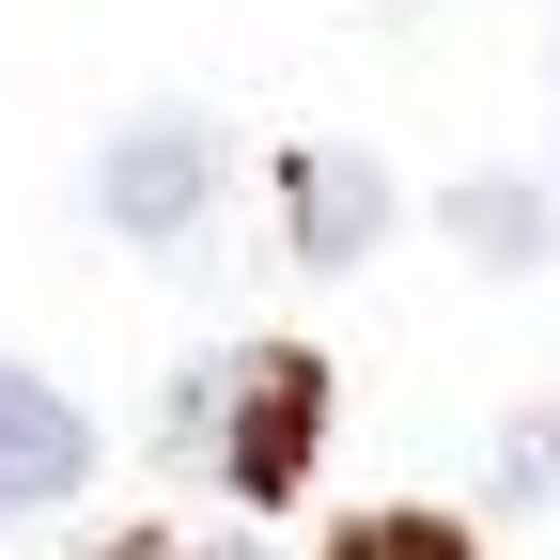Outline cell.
<instances>
[{"instance_id": "cell-5", "label": "cell", "mask_w": 560, "mask_h": 560, "mask_svg": "<svg viewBox=\"0 0 560 560\" xmlns=\"http://www.w3.org/2000/svg\"><path fill=\"white\" fill-rule=\"evenodd\" d=\"M452 234H467V265H545V249H560V219H545V187H514V172H482V187H452Z\"/></svg>"}, {"instance_id": "cell-3", "label": "cell", "mask_w": 560, "mask_h": 560, "mask_svg": "<svg viewBox=\"0 0 560 560\" xmlns=\"http://www.w3.org/2000/svg\"><path fill=\"white\" fill-rule=\"evenodd\" d=\"M79 482H94V420L47 374L0 359V514H47V499H79Z\"/></svg>"}, {"instance_id": "cell-8", "label": "cell", "mask_w": 560, "mask_h": 560, "mask_svg": "<svg viewBox=\"0 0 560 560\" xmlns=\"http://www.w3.org/2000/svg\"><path fill=\"white\" fill-rule=\"evenodd\" d=\"M94 560H249V545H202V529H125V545H94Z\"/></svg>"}, {"instance_id": "cell-4", "label": "cell", "mask_w": 560, "mask_h": 560, "mask_svg": "<svg viewBox=\"0 0 560 560\" xmlns=\"http://www.w3.org/2000/svg\"><path fill=\"white\" fill-rule=\"evenodd\" d=\"M374 234H389V172L312 140V156H296V265H359Z\"/></svg>"}, {"instance_id": "cell-6", "label": "cell", "mask_w": 560, "mask_h": 560, "mask_svg": "<svg viewBox=\"0 0 560 560\" xmlns=\"http://www.w3.org/2000/svg\"><path fill=\"white\" fill-rule=\"evenodd\" d=\"M327 560H482L452 514H342V545Z\"/></svg>"}, {"instance_id": "cell-2", "label": "cell", "mask_w": 560, "mask_h": 560, "mask_svg": "<svg viewBox=\"0 0 560 560\" xmlns=\"http://www.w3.org/2000/svg\"><path fill=\"white\" fill-rule=\"evenodd\" d=\"M202 202H219V125H202V109H140V125H109V156H94V219H109V234L187 249Z\"/></svg>"}, {"instance_id": "cell-7", "label": "cell", "mask_w": 560, "mask_h": 560, "mask_svg": "<svg viewBox=\"0 0 560 560\" xmlns=\"http://www.w3.org/2000/svg\"><path fill=\"white\" fill-rule=\"evenodd\" d=\"M499 482H514V499H560V420H514V436H499Z\"/></svg>"}, {"instance_id": "cell-1", "label": "cell", "mask_w": 560, "mask_h": 560, "mask_svg": "<svg viewBox=\"0 0 560 560\" xmlns=\"http://www.w3.org/2000/svg\"><path fill=\"white\" fill-rule=\"evenodd\" d=\"M312 436H327V359L312 342H234V359L187 389V452L219 467L249 514H280L312 482Z\"/></svg>"}]
</instances>
